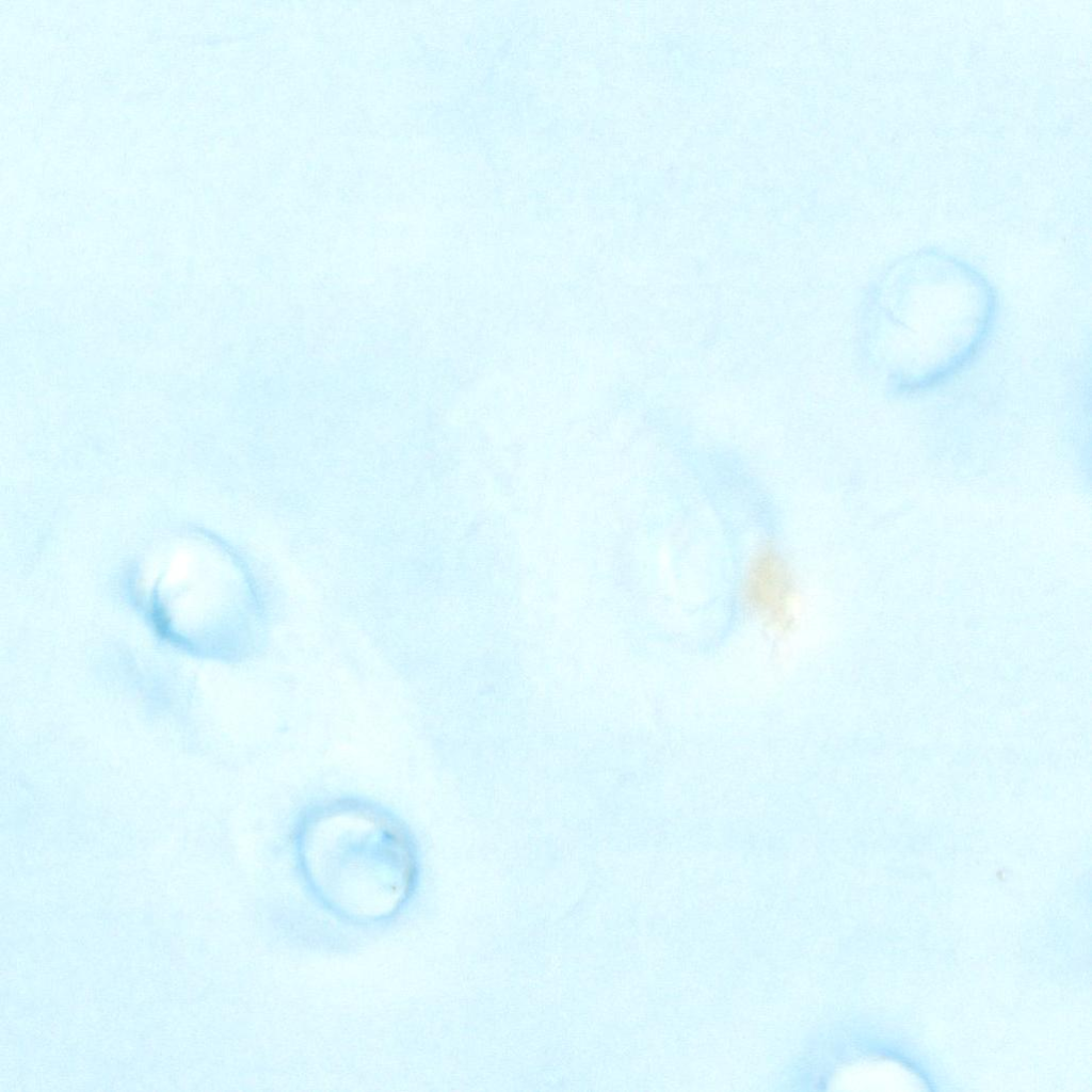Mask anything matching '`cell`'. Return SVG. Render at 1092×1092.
Listing matches in <instances>:
<instances>
[{"mask_svg":"<svg viewBox=\"0 0 1092 1092\" xmlns=\"http://www.w3.org/2000/svg\"><path fill=\"white\" fill-rule=\"evenodd\" d=\"M797 597L791 564L774 544H764L750 559L741 580L742 607L770 628L788 631L794 625Z\"/></svg>","mask_w":1092,"mask_h":1092,"instance_id":"1","label":"cell"}]
</instances>
